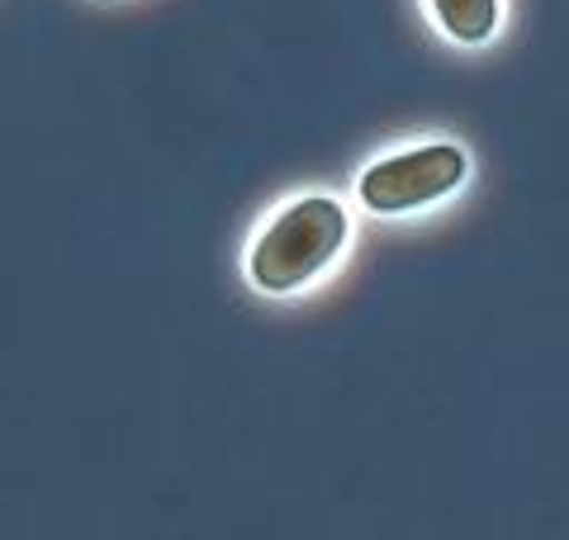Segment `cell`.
I'll return each instance as SVG.
<instances>
[{
    "mask_svg": "<svg viewBox=\"0 0 569 540\" xmlns=\"http://www.w3.org/2000/svg\"><path fill=\"white\" fill-rule=\"evenodd\" d=\"M427 10H432V20L447 39L466 48L489 43L498 20H503V0H427Z\"/></svg>",
    "mask_w": 569,
    "mask_h": 540,
    "instance_id": "cell-3",
    "label": "cell"
},
{
    "mask_svg": "<svg viewBox=\"0 0 569 540\" xmlns=\"http://www.w3.org/2000/svg\"><path fill=\"white\" fill-rule=\"evenodd\" d=\"M347 232L351 219L332 194H305L261 228L252 257H247V276L261 294H295L313 276H323L328 261L342 251Z\"/></svg>",
    "mask_w": 569,
    "mask_h": 540,
    "instance_id": "cell-1",
    "label": "cell"
},
{
    "mask_svg": "<svg viewBox=\"0 0 569 540\" xmlns=\"http://www.w3.org/2000/svg\"><path fill=\"white\" fill-rule=\"evenodd\" d=\"M470 157L456 142H422V148H403L395 157H380L356 180V194L370 213H413L437 200H447L466 186Z\"/></svg>",
    "mask_w": 569,
    "mask_h": 540,
    "instance_id": "cell-2",
    "label": "cell"
}]
</instances>
